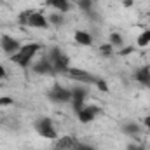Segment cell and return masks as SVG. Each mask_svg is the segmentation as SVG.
Wrapping results in <instances>:
<instances>
[{"label":"cell","instance_id":"83f0119b","mask_svg":"<svg viewBox=\"0 0 150 150\" xmlns=\"http://www.w3.org/2000/svg\"><path fill=\"white\" fill-rule=\"evenodd\" d=\"M129 52H133V47H131V49H124V51H122V54H129Z\"/></svg>","mask_w":150,"mask_h":150},{"label":"cell","instance_id":"f1b7e54d","mask_svg":"<svg viewBox=\"0 0 150 150\" xmlns=\"http://www.w3.org/2000/svg\"><path fill=\"white\" fill-rule=\"evenodd\" d=\"M147 35H149V40H150V30H149V32H147Z\"/></svg>","mask_w":150,"mask_h":150},{"label":"cell","instance_id":"5b68a950","mask_svg":"<svg viewBox=\"0 0 150 150\" xmlns=\"http://www.w3.org/2000/svg\"><path fill=\"white\" fill-rule=\"evenodd\" d=\"M49 98H51L52 101H56V103H65V101L72 100V91H68V89H65V87L56 86V87H52V89H51Z\"/></svg>","mask_w":150,"mask_h":150},{"label":"cell","instance_id":"ffe728a7","mask_svg":"<svg viewBox=\"0 0 150 150\" xmlns=\"http://www.w3.org/2000/svg\"><path fill=\"white\" fill-rule=\"evenodd\" d=\"M100 52H101L103 56H110V54H112V45H110V44L101 45V47H100Z\"/></svg>","mask_w":150,"mask_h":150},{"label":"cell","instance_id":"9a60e30c","mask_svg":"<svg viewBox=\"0 0 150 150\" xmlns=\"http://www.w3.org/2000/svg\"><path fill=\"white\" fill-rule=\"evenodd\" d=\"M136 42H138V45H140V47H147V45L150 44V40H149V35H147V32H143V33H142V35L138 37V40H136Z\"/></svg>","mask_w":150,"mask_h":150},{"label":"cell","instance_id":"30bf717a","mask_svg":"<svg viewBox=\"0 0 150 150\" xmlns=\"http://www.w3.org/2000/svg\"><path fill=\"white\" fill-rule=\"evenodd\" d=\"M75 42L80 44V45H91V44H93V37H91L87 32L79 30V32H75Z\"/></svg>","mask_w":150,"mask_h":150},{"label":"cell","instance_id":"8992f818","mask_svg":"<svg viewBox=\"0 0 150 150\" xmlns=\"http://www.w3.org/2000/svg\"><path fill=\"white\" fill-rule=\"evenodd\" d=\"M68 74H70L72 79L79 80V82H84V84H94V82H98L89 72L80 70V68H68Z\"/></svg>","mask_w":150,"mask_h":150},{"label":"cell","instance_id":"6da1fadb","mask_svg":"<svg viewBox=\"0 0 150 150\" xmlns=\"http://www.w3.org/2000/svg\"><path fill=\"white\" fill-rule=\"evenodd\" d=\"M38 49H40V45L35 44V42L26 44V45H21V49L12 56V61H14L16 65H19V67H28V65L32 63L33 56L38 52Z\"/></svg>","mask_w":150,"mask_h":150},{"label":"cell","instance_id":"ba28073f","mask_svg":"<svg viewBox=\"0 0 150 150\" xmlns=\"http://www.w3.org/2000/svg\"><path fill=\"white\" fill-rule=\"evenodd\" d=\"M98 113H100V108H96V107H87V108H82L77 115H79V120L86 124V122L94 120V117H96Z\"/></svg>","mask_w":150,"mask_h":150},{"label":"cell","instance_id":"9c48e42d","mask_svg":"<svg viewBox=\"0 0 150 150\" xmlns=\"http://www.w3.org/2000/svg\"><path fill=\"white\" fill-rule=\"evenodd\" d=\"M33 72H37V74H52L54 72V68H52V65L49 63V59L45 58V59H40L37 61L35 65H33Z\"/></svg>","mask_w":150,"mask_h":150},{"label":"cell","instance_id":"f546056e","mask_svg":"<svg viewBox=\"0 0 150 150\" xmlns=\"http://www.w3.org/2000/svg\"><path fill=\"white\" fill-rule=\"evenodd\" d=\"M91 2H93V0H91Z\"/></svg>","mask_w":150,"mask_h":150},{"label":"cell","instance_id":"d4e9b609","mask_svg":"<svg viewBox=\"0 0 150 150\" xmlns=\"http://www.w3.org/2000/svg\"><path fill=\"white\" fill-rule=\"evenodd\" d=\"M127 150H145V149H143V147H136V145H129Z\"/></svg>","mask_w":150,"mask_h":150},{"label":"cell","instance_id":"52a82bcc","mask_svg":"<svg viewBox=\"0 0 150 150\" xmlns=\"http://www.w3.org/2000/svg\"><path fill=\"white\" fill-rule=\"evenodd\" d=\"M0 44H2V49H4L5 52H9V54H14V52H18V51L21 49L19 42H18L16 38L9 37V35H4L2 40H0Z\"/></svg>","mask_w":150,"mask_h":150},{"label":"cell","instance_id":"603a6c76","mask_svg":"<svg viewBox=\"0 0 150 150\" xmlns=\"http://www.w3.org/2000/svg\"><path fill=\"white\" fill-rule=\"evenodd\" d=\"M7 107V105H12V98H0V107Z\"/></svg>","mask_w":150,"mask_h":150},{"label":"cell","instance_id":"277c9868","mask_svg":"<svg viewBox=\"0 0 150 150\" xmlns=\"http://www.w3.org/2000/svg\"><path fill=\"white\" fill-rule=\"evenodd\" d=\"M23 21L28 25V26H33V28H47L49 21L44 18V14L40 12H28V14H23Z\"/></svg>","mask_w":150,"mask_h":150},{"label":"cell","instance_id":"7402d4cb","mask_svg":"<svg viewBox=\"0 0 150 150\" xmlns=\"http://www.w3.org/2000/svg\"><path fill=\"white\" fill-rule=\"evenodd\" d=\"M96 84H98V87H100V89H101V91H105V93H107V91H108V84H107V82H105V80H98V82H96Z\"/></svg>","mask_w":150,"mask_h":150},{"label":"cell","instance_id":"484cf974","mask_svg":"<svg viewBox=\"0 0 150 150\" xmlns=\"http://www.w3.org/2000/svg\"><path fill=\"white\" fill-rule=\"evenodd\" d=\"M143 122H145V126L150 129V115H147V117H145V120H143Z\"/></svg>","mask_w":150,"mask_h":150},{"label":"cell","instance_id":"e0dca14e","mask_svg":"<svg viewBox=\"0 0 150 150\" xmlns=\"http://www.w3.org/2000/svg\"><path fill=\"white\" fill-rule=\"evenodd\" d=\"M49 21H51L52 25H63L65 18H63V14H52V16L49 18Z\"/></svg>","mask_w":150,"mask_h":150},{"label":"cell","instance_id":"d6986e66","mask_svg":"<svg viewBox=\"0 0 150 150\" xmlns=\"http://www.w3.org/2000/svg\"><path fill=\"white\" fill-rule=\"evenodd\" d=\"M72 107H74L75 112L79 113L82 108H84V101H82V100H72Z\"/></svg>","mask_w":150,"mask_h":150},{"label":"cell","instance_id":"7c38bea8","mask_svg":"<svg viewBox=\"0 0 150 150\" xmlns=\"http://www.w3.org/2000/svg\"><path fill=\"white\" fill-rule=\"evenodd\" d=\"M47 4H49V5H52L54 9L61 11V12H67V11L70 9V5H68V0H47Z\"/></svg>","mask_w":150,"mask_h":150},{"label":"cell","instance_id":"2e32d148","mask_svg":"<svg viewBox=\"0 0 150 150\" xmlns=\"http://www.w3.org/2000/svg\"><path fill=\"white\" fill-rule=\"evenodd\" d=\"M140 131V127L136 126V124H127V126H124V133L126 134H136Z\"/></svg>","mask_w":150,"mask_h":150},{"label":"cell","instance_id":"4fadbf2b","mask_svg":"<svg viewBox=\"0 0 150 150\" xmlns=\"http://www.w3.org/2000/svg\"><path fill=\"white\" fill-rule=\"evenodd\" d=\"M86 96H87V91L86 89H82V87H75L74 91H72V100H86Z\"/></svg>","mask_w":150,"mask_h":150},{"label":"cell","instance_id":"5bb4252c","mask_svg":"<svg viewBox=\"0 0 150 150\" xmlns=\"http://www.w3.org/2000/svg\"><path fill=\"white\" fill-rule=\"evenodd\" d=\"M72 145H74V140L67 136V138H63V140H59V142H58L56 149H58V150H67V149H70Z\"/></svg>","mask_w":150,"mask_h":150},{"label":"cell","instance_id":"cb8c5ba5","mask_svg":"<svg viewBox=\"0 0 150 150\" xmlns=\"http://www.w3.org/2000/svg\"><path fill=\"white\" fill-rule=\"evenodd\" d=\"M74 150H94V149H91L89 145H77Z\"/></svg>","mask_w":150,"mask_h":150},{"label":"cell","instance_id":"ac0fdd59","mask_svg":"<svg viewBox=\"0 0 150 150\" xmlns=\"http://www.w3.org/2000/svg\"><path fill=\"white\" fill-rule=\"evenodd\" d=\"M110 42H112L110 45H117V47H119V45H122V37H120L119 33H112V35H110Z\"/></svg>","mask_w":150,"mask_h":150},{"label":"cell","instance_id":"44dd1931","mask_svg":"<svg viewBox=\"0 0 150 150\" xmlns=\"http://www.w3.org/2000/svg\"><path fill=\"white\" fill-rule=\"evenodd\" d=\"M91 5H93L91 0H80V2H79V7H80L82 11H87V12L91 11Z\"/></svg>","mask_w":150,"mask_h":150},{"label":"cell","instance_id":"7a4b0ae2","mask_svg":"<svg viewBox=\"0 0 150 150\" xmlns=\"http://www.w3.org/2000/svg\"><path fill=\"white\" fill-rule=\"evenodd\" d=\"M49 63L52 65L54 72H67L68 70V58L58 49V47H52L49 51Z\"/></svg>","mask_w":150,"mask_h":150},{"label":"cell","instance_id":"3957f363","mask_svg":"<svg viewBox=\"0 0 150 150\" xmlns=\"http://www.w3.org/2000/svg\"><path fill=\"white\" fill-rule=\"evenodd\" d=\"M35 127H37V133L40 134V136L49 138V140H54V138H56V129H54L51 119H47V117L38 119L37 124H35Z\"/></svg>","mask_w":150,"mask_h":150},{"label":"cell","instance_id":"8fae6325","mask_svg":"<svg viewBox=\"0 0 150 150\" xmlns=\"http://www.w3.org/2000/svg\"><path fill=\"white\" fill-rule=\"evenodd\" d=\"M136 80L143 86H150V68H147V67L140 68L136 72Z\"/></svg>","mask_w":150,"mask_h":150},{"label":"cell","instance_id":"4316f807","mask_svg":"<svg viewBox=\"0 0 150 150\" xmlns=\"http://www.w3.org/2000/svg\"><path fill=\"white\" fill-rule=\"evenodd\" d=\"M5 68H4V67H0V79H4V77H5Z\"/></svg>","mask_w":150,"mask_h":150}]
</instances>
